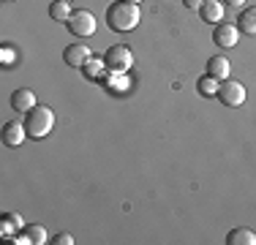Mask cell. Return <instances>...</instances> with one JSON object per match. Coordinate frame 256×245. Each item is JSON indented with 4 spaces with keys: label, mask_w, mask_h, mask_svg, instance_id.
<instances>
[{
    "label": "cell",
    "mask_w": 256,
    "mask_h": 245,
    "mask_svg": "<svg viewBox=\"0 0 256 245\" xmlns=\"http://www.w3.org/2000/svg\"><path fill=\"white\" fill-rule=\"evenodd\" d=\"M25 136H28V128H25V122H6L3 126V142L8 144V147H20L22 142H25Z\"/></svg>",
    "instance_id": "obj_8"
},
{
    "label": "cell",
    "mask_w": 256,
    "mask_h": 245,
    "mask_svg": "<svg viewBox=\"0 0 256 245\" xmlns=\"http://www.w3.org/2000/svg\"><path fill=\"white\" fill-rule=\"evenodd\" d=\"M199 16H202V22H207V24H218L224 20V3L221 0H204V3L199 6Z\"/></svg>",
    "instance_id": "obj_9"
},
{
    "label": "cell",
    "mask_w": 256,
    "mask_h": 245,
    "mask_svg": "<svg viewBox=\"0 0 256 245\" xmlns=\"http://www.w3.org/2000/svg\"><path fill=\"white\" fill-rule=\"evenodd\" d=\"M106 71L109 68H106V63H104V58H90L88 63L82 66V74L88 79H93V82H96V79H104V74H106Z\"/></svg>",
    "instance_id": "obj_13"
},
{
    "label": "cell",
    "mask_w": 256,
    "mask_h": 245,
    "mask_svg": "<svg viewBox=\"0 0 256 245\" xmlns=\"http://www.w3.org/2000/svg\"><path fill=\"white\" fill-rule=\"evenodd\" d=\"M182 3H186L188 8H196V11H199V6H202L204 0H182Z\"/></svg>",
    "instance_id": "obj_22"
},
{
    "label": "cell",
    "mask_w": 256,
    "mask_h": 245,
    "mask_svg": "<svg viewBox=\"0 0 256 245\" xmlns=\"http://www.w3.org/2000/svg\"><path fill=\"white\" fill-rule=\"evenodd\" d=\"M106 24L114 30V33H128L139 24V6L136 3H126V0H118L106 8Z\"/></svg>",
    "instance_id": "obj_1"
},
{
    "label": "cell",
    "mask_w": 256,
    "mask_h": 245,
    "mask_svg": "<svg viewBox=\"0 0 256 245\" xmlns=\"http://www.w3.org/2000/svg\"><path fill=\"white\" fill-rule=\"evenodd\" d=\"M50 242H54V245H74V237L63 232V234H58V237H54V240H50Z\"/></svg>",
    "instance_id": "obj_20"
},
{
    "label": "cell",
    "mask_w": 256,
    "mask_h": 245,
    "mask_svg": "<svg viewBox=\"0 0 256 245\" xmlns=\"http://www.w3.org/2000/svg\"><path fill=\"white\" fill-rule=\"evenodd\" d=\"M71 14H74V11H71L68 0H54V3L50 6V16H52L54 22H68Z\"/></svg>",
    "instance_id": "obj_16"
},
{
    "label": "cell",
    "mask_w": 256,
    "mask_h": 245,
    "mask_svg": "<svg viewBox=\"0 0 256 245\" xmlns=\"http://www.w3.org/2000/svg\"><path fill=\"white\" fill-rule=\"evenodd\" d=\"M218 88H221V82H218L216 76H210V74H204V76L196 82V90H199V93H202L204 98H212V96H218Z\"/></svg>",
    "instance_id": "obj_18"
},
{
    "label": "cell",
    "mask_w": 256,
    "mask_h": 245,
    "mask_svg": "<svg viewBox=\"0 0 256 245\" xmlns=\"http://www.w3.org/2000/svg\"><path fill=\"white\" fill-rule=\"evenodd\" d=\"M218 98H221V104L229 109L242 106V104H246V88H242V82H237V79H224L221 88H218Z\"/></svg>",
    "instance_id": "obj_4"
},
{
    "label": "cell",
    "mask_w": 256,
    "mask_h": 245,
    "mask_svg": "<svg viewBox=\"0 0 256 245\" xmlns=\"http://www.w3.org/2000/svg\"><path fill=\"white\" fill-rule=\"evenodd\" d=\"M101 82H104V88H109V93H118V96L131 88V82H128V76L123 71H106Z\"/></svg>",
    "instance_id": "obj_10"
},
{
    "label": "cell",
    "mask_w": 256,
    "mask_h": 245,
    "mask_svg": "<svg viewBox=\"0 0 256 245\" xmlns=\"http://www.w3.org/2000/svg\"><path fill=\"white\" fill-rule=\"evenodd\" d=\"M207 74H210V76H216L218 82H224V79H229V74H232V63L224 58V54L210 58V63H207Z\"/></svg>",
    "instance_id": "obj_12"
},
{
    "label": "cell",
    "mask_w": 256,
    "mask_h": 245,
    "mask_svg": "<svg viewBox=\"0 0 256 245\" xmlns=\"http://www.w3.org/2000/svg\"><path fill=\"white\" fill-rule=\"evenodd\" d=\"M52 126H54V112L50 106H33L25 118L28 136H33V139H44L52 131Z\"/></svg>",
    "instance_id": "obj_2"
},
{
    "label": "cell",
    "mask_w": 256,
    "mask_h": 245,
    "mask_svg": "<svg viewBox=\"0 0 256 245\" xmlns=\"http://www.w3.org/2000/svg\"><path fill=\"white\" fill-rule=\"evenodd\" d=\"M226 3H229V6H242L246 0H226Z\"/></svg>",
    "instance_id": "obj_23"
},
{
    "label": "cell",
    "mask_w": 256,
    "mask_h": 245,
    "mask_svg": "<svg viewBox=\"0 0 256 245\" xmlns=\"http://www.w3.org/2000/svg\"><path fill=\"white\" fill-rule=\"evenodd\" d=\"M11 60H14V52H11V46H3V66H11Z\"/></svg>",
    "instance_id": "obj_21"
},
{
    "label": "cell",
    "mask_w": 256,
    "mask_h": 245,
    "mask_svg": "<svg viewBox=\"0 0 256 245\" xmlns=\"http://www.w3.org/2000/svg\"><path fill=\"white\" fill-rule=\"evenodd\" d=\"M104 63H106L109 71H123V74H128V68L134 66V52L126 44H114V46L106 49Z\"/></svg>",
    "instance_id": "obj_3"
},
{
    "label": "cell",
    "mask_w": 256,
    "mask_h": 245,
    "mask_svg": "<svg viewBox=\"0 0 256 245\" xmlns=\"http://www.w3.org/2000/svg\"><path fill=\"white\" fill-rule=\"evenodd\" d=\"M126 3H136V6H139V3H142V0H126Z\"/></svg>",
    "instance_id": "obj_24"
},
{
    "label": "cell",
    "mask_w": 256,
    "mask_h": 245,
    "mask_svg": "<svg viewBox=\"0 0 256 245\" xmlns=\"http://www.w3.org/2000/svg\"><path fill=\"white\" fill-rule=\"evenodd\" d=\"M22 229V216L20 212H6L3 220H0V234L8 237V234H16Z\"/></svg>",
    "instance_id": "obj_15"
},
{
    "label": "cell",
    "mask_w": 256,
    "mask_h": 245,
    "mask_svg": "<svg viewBox=\"0 0 256 245\" xmlns=\"http://www.w3.org/2000/svg\"><path fill=\"white\" fill-rule=\"evenodd\" d=\"M6 3H11V0H6Z\"/></svg>",
    "instance_id": "obj_25"
},
{
    "label": "cell",
    "mask_w": 256,
    "mask_h": 245,
    "mask_svg": "<svg viewBox=\"0 0 256 245\" xmlns=\"http://www.w3.org/2000/svg\"><path fill=\"white\" fill-rule=\"evenodd\" d=\"M90 58H93V54H90L88 44H71V46H66V52H63L66 66H71V68H82Z\"/></svg>",
    "instance_id": "obj_7"
},
{
    "label": "cell",
    "mask_w": 256,
    "mask_h": 245,
    "mask_svg": "<svg viewBox=\"0 0 256 245\" xmlns=\"http://www.w3.org/2000/svg\"><path fill=\"white\" fill-rule=\"evenodd\" d=\"M212 41L221 49H232L240 41V28H237V24H229V22H218L216 30H212Z\"/></svg>",
    "instance_id": "obj_6"
},
{
    "label": "cell",
    "mask_w": 256,
    "mask_h": 245,
    "mask_svg": "<svg viewBox=\"0 0 256 245\" xmlns=\"http://www.w3.org/2000/svg\"><path fill=\"white\" fill-rule=\"evenodd\" d=\"M68 24V30L71 33L76 36V38H90V36L96 33V28H98V24H96V16L90 14V11H74V14H71V20L66 22Z\"/></svg>",
    "instance_id": "obj_5"
},
{
    "label": "cell",
    "mask_w": 256,
    "mask_h": 245,
    "mask_svg": "<svg viewBox=\"0 0 256 245\" xmlns=\"http://www.w3.org/2000/svg\"><path fill=\"white\" fill-rule=\"evenodd\" d=\"M25 234L30 237V242H33V245H44V242H50V237H46V229H44V226H38V224L25 226Z\"/></svg>",
    "instance_id": "obj_19"
},
{
    "label": "cell",
    "mask_w": 256,
    "mask_h": 245,
    "mask_svg": "<svg viewBox=\"0 0 256 245\" xmlns=\"http://www.w3.org/2000/svg\"><path fill=\"white\" fill-rule=\"evenodd\" d=\"M237 28H240V33L256 36V6H254V8H246V11H242L240 20H237Z\"/></svg>",
    "instance_id": "obj_17"
},
{
    "label": "cell",
    "mask_w": 256,
    "mask_h": 245,
    "mask_svg": "<svg viewBox=\"0 0 256 245\" xmlns=\"http://www.w3.org/2000/svg\"><path fill=\"white\" fill-rule=\"evenodd\" d=\"M226 242L229 245H256V232L251 229H232L229 234H226Z\"/></svg>",
    "instance_id": "obj_14"
},
{
    "label": "cell",
    "mask_w": 256,
    "mask_h": 245,
    "mask_svg": "<svg viewBox=\"0 0 256 245\" xmlns=\"http://www.w3.org/2000/svg\"><path fill=\"white\" fill-rule=\"evenodd\" d=\"M11 106H14L16 112H30L33 106H38V104H36V93L30 88L14 90V96H11Z\"/></svg>",
    "instance_id": "obj_11"
}]
</instances>
